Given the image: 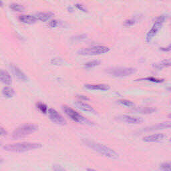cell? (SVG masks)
Returning a JSON list of instances; mask_svg holds the SVG:
<instances>
[{
	"mask_svg": "<svg viewBox=\"0 0 171 171\" xmlns=\"http://www.w3.org/2000/svg\"><path fill=\"white\" fill-rule=\"evenodd\" d=\"M83 143L88 148L96 151L102 155L106 156V157L111 159H117L118 158V155L114 150L105 146V145L86 139L83 140Z\"/></svg>",
	"mask_w": 171,
	"mask_h": 171,
	"instance_id": "obj_1",
	"label": "cell"
},
{
	"mask_svg": "<svg viewBox=\"0 0 171 171\" xmlns=\"http://www.w3.org/2000/svg\"><path fill=\"white\" fill-rule=\"evenodd\" d=\"M42 145L39 143L35 142H23L19 143L7 144L4 146V149L8 152H24L35 149H40Z\"/></svg>",
	"mask_w": 171,
	"mask_h": 171,
	"instance_id": "obj_2",
	"label": "cell"
},
{
	"mask_svg": "<svg viewBox=\"0 0 171 171\" xmlns=\"http://www.w3.org/2000/svg\"><path fill=\"white\" fill-rule=\"evenodd\" d=\"M38 130V126L36 124H25L19 126L13 131L11 137L13 139H18L30 135Z\"/></svg>",
	"mask_w": 171,
	"mask_h": 171,
	"instance_id": "obj_3",
	"label": "cell"
},
{
	"mask_svg": "<svg viewBox=\"0 0 171 171\" xmlns=\"http://www.w3.org/2000/svg\"><path fill=\"white\" fill-rule=\"evenodd\" d=\"M62 110L65 112V114L69 116V117L73 120L74 121L80 124H84L86 125H90V126H92L94 125V123L92 122H91L89 120L83 116L81 115L80 114L77 112L73 108H70L69 106H66V105H64L62 106Z\"/></svg>",
	"mask_w": 171,
	"mask_h": 171,
	"instance_id": "obj_4",
	"label": "cell"
},
{
	"mask_svg": "<svg viewBox=\"0 0 171 171\" xmlns=\"http://www.w3.org/2000/svg\"><path fill=\"white\" fill-rule=\"evenodd\" d=\"M110 51V48L104 45H97L91 48H84L78 51V54L82 56H96L107 53Z\"/></svg>",
	"mask_w": 171,
	"mask_h": 171,
	"instance_id": "obj_5",
	"label": "cell"
},
{
	"mask_svg": "<svg viewBox=\"0 0 171 171\" xmlns=\"http://www.w3.org/2000/svg\"><path fill=\"white\" fill-rule=\"evenodd\" d=\"M136 70L132 68H112L106 70L109 74L115 77H125L135 73Z\"/></svg>",
	"mask_w": 171,
	"mask_h": 171,
	"instance_id": "obj_6",
	"label": "cell"
},
{
	"mask_svg": "<svg viewBox=\"0 0 171 171\" xmlns=\"http://www.w3.org/2000/svg\"><path fill=\"white\" fill-rule=\"evenodd\" d=\"M164 20H165V16L163 15L158 16V18L156 19L155 24H153L152 28H151L149 30V32L146 34V40L147 42H150L152 40V39L156 35V33H158V31L160 30V29L161 28Z\"/></svg>",
	"mask_w": 171,
	"mask_h": 171,
	"instance_id": "obj_7",
	"label": "cell"
},
{
	"mask_svg": "<svg viewBox=\"0 0 171 171\" xmlns=\"http://www.w3.org/2000/svg\"><path fill=\"white\" fill-rule=\"evenodd\" d=\"M48 112L50 120L54 123L60 125H64L66 124L65 119L56 110L53 109V108H50V109H48Z\"/></svg>",
	"mask_w": 171,
	"mask_h": 171,
	"instance_id": "obj_8",
	"label": "cell"
},
{
	"mask_svg": "<svg viewBox=\"0 0 171 171\" xmlns=\"http://www.w3.org/2000/svg\"><path fill=\"white\" fill-rule=\"evenodd\" d=\"M118 119L119 120H121L122 122H126V123L129 124H141L143 122V119L140 117H136V116H130V115H121L118 116Z\"/></svg>",
	"mask_w": 171,
	"mask_h": 171,
	"instance_id": "obj_9",
	"label": "cell"
},
{
	"mask_svg": "<svg viewBox=\"0 0 171 171\" xmlns=\"http://www.w3.org/2000/svg\"><path fill=\"white\" fill-rule=\"evenodd\" d=\"M165 128H171V122H162V123H159L158 124L153 125V126H150L144 128L143 130L149 132V131L162 130V129H165Z\"/></svg>",
	"mask_w": 171,
	"mask_h": 171,
	"instance_id": "obj_10",
	"label": "cell"
},
{
	"mask_svg": "<svg viewBox=\"0 0 171 171\" xmlns=\"http://www.w3.org/2000/svg\"><path fill=\"white\" fill-rule=\"evenodd\" d=\"M167 137V136L162 133H158V134H154L152 135H149L146 136H144L143 138V141L146 142H156L161 141L164 140Z\"/></svg>",
	"mask_w": 171,
	"mask_h": 171,
	"instance_id": "obj_11",
	"label": "cell"
},
{
	"mask_svg": "<svg viewBox=\"0 0 171 171\" xmlns=\"http://www.w3.org/2000/svg\"><path fill=\"white\" fill-rule=\"evenodd\" d=\"M10 68H11V71H12L13 74L14 75V76L16 77V78H17L18 80H22V81L25 82L28 80V77L26 76V75H25L19 68H18L13 64H11L10 65Z\"/></svg>",
	"mask_w": 171,
	"mask_h": 171,
	"instance_id": "obj_12",
	"label": "cell"
},
{
	"mask_svg": "<svg viewBox=\"0 0 171 171\" xmlns=\"http://www.w3.org/2000/svg\"><path fill=\"white\" fill-rule=\"evenodd\" d=\"M74 104L76 105V106L79 108L80 110H82L83 111H85V112H88L90 113H94L96 114V110L94 109V108L87 103H85V102H83L82 101H77Z\"/></svg>",
	"mask_w": 171,
	"mask_h": 171,
	"instance_id": "obj_13",
	"label": "cell"
},
{
	"mask_svg": "<svg viewBox=\"0 0 171 171\" xmlns=\"http://www.w3.org/2000/svg\"><path fill=\"white\" fill-rule=\"evenodd\" d=\"M84 87L88 90L107 91L110 89V86L107 84H85Z\"/></svg>",
	"mask_w": 171,
	"mask_h": 171,
	"instance_id": "obj_14",
	"label": "cell"
},
{
	"mask_svg": "<svg viewBox=\"0 0 171 171\" xmlns=\"http://www.w3.org/2000/svg\"><path fill=\"white\" fill-rule=\"evenodd\" d=\"M19 19L21 22L25 24H35L37 20L36 17L30 15H22L19 17Z\"/></svg>",
	"mask_w": 171,
	"mask_h": 171,
	"instance_id": "obj_15",
	"label": "cell"
},
{
	"mask_svg": "<svg viewBox=\"0 0 171 171\" xmlns=\"http://www.w3.org/2000/svg\"><path fill=\"white\" fill-rule=\"evenodd\" d=\"M153 67L157 70H161L164 68L171 67V58L165 59L164 60H162L159 62V63L155 64L153 65Z\"/></svg>",
	"mask_w": 171,
	"mask_h": 171,
	"instance_id": "obj_16",
	"label": "cell"
},
{
	"mask_svg": "<svg viewBox=\"0 0 171 171\" xmlns=\"http://www.w3.org/2000/svg\"><path fill=\"white\" fill-rule=\"evenodd\" d=\"M1 81L3 84L5 85L10 86L11 84V78L10 75V74L8 73L7 71L1 70Z\"/></svg>",
	"mask_w": 171,
	"mask_h": 171,
	"instance_id": "obj_17",
	"label": "cell"
},
{
	"mask_svg": "<svg viewBox=\"0 0 171 171\" xmlns=\"http://www.w3.org/2000/svg\"><path fill=\"white\" fill-rule=\"evenodd\" d=\"M54 16L52 12H40L36 14V18L39 21L46 22Z\"/></svg>",
	"mask_w": 171,
	"mask_h": 171,
	"instance_id": "obj_18",
	"label": "cell"
},
{
	"mask_svg": "<svg viewBox=\"0 0 171 171\" xmlns=\"http://www.w3.org/2000/svg\"><path fill=\"white\" fill-rule=\"evenodd\" d=\"M2 94L6 98H12L13 95L15 94V91L10 87H4L2 90Z\"/></svg>",
	"mask_w": 171,
	"mask_h": 171,
	"instance_id": "obj_19",
	"label": "cell"
},
{
	"mask_svg": "<svg viewBox=\"0 0 171 171\" xmlns=\"http://www.w3.org/2000/svg\"><path fill=\"white\" fill-rule=\"evenodd\" d=\"M135 111H136L137 112H140L142 114H152L153 112H155L156 110L155 108L153 107H144V108H139L137 109H135Z\"/></svg>",
	"mask_w": 171,
	"mask_h": 171,
	"instance_id": "obj_20",
	"label": "cell"
},
{
	"mask_svg": "<svg viewBox=\"0 0 171 171\" xmlns=\"http://www.w3.org/2000/svg\"><path fill=\"white\" fill-rule=\"evenodd\" d=\"M137 81H148V82H154V83H162V82H164V80L156 78H155V77H146V78L138 79Z\"/></svg>",
	"mask_w": 171,
	"mask_h": 171,
	"instance_id": "obj_21",
	"label": "cell"
},
{
	"mask_svg": "<svg viewBox=\"0 0 171 171\" xmlns=\"http://www.w3.org/2000/svg\"><path fill=\"white\" fill-rule=\"evenodd\" d=\"M119 104H120L121 105H123L124 106L126 107H133L135 106V103L133 102L128 100H126V99H122V100H119L117 101Z\"/></svg>",
	"mask_w": 171,
	"mask_h": 171,
	"instance_id": "obj_22",
	"label": "cell"
},
{
	"mask_svg": "<svg viewBox=\"0 0 171 171\" xmlns=\"http://www.w3.org/2000/svg\"><path fill=\"white\" fill-rule=\"evenodd\" d=\"M100 64V62L98 60H94L92 62H87L84 64V68L86 69H90V68H94L96 66H98Z\"/></svg>",
	"mask_w": 171,
	"mask_h": 171,
	"instance_id": "obj_23",
	"label": "cell"
},
{
	"mask_svg": "<svg viewBox=\"0 0 171 171\" xmlns=\"http://www.w3.org/2000/svg\"><path fill=\"white\" fill-rule=\"evenodd\" d=\"M10 7L12 10L15 11H19V12H20V11H24V10H25V8H24V6H23V5H19L18 4H11L10 5Z\"/></svg>",
	"mask_w": 171,
	"mask_h": 171,
	"instance_id": "obj_24",
	"label": "cell"
},
{
	"mask_svg": "<svg viewBox=\"0 0 171 171\" xmlns=\"http://www.w3.org/2000/svg\"><path fill=\"white\" fill-rule=\"evenodd\" d=\"M36 107L39 111H40L42 113L45 114V113L48 112L47 106L45 104L42 103V102H38V103H37Z\"/></svg>",
	"mask_w": 171,
	"mask_h": 171,
	"instance_id": "obj_25",
	"label": "cell"
},
{
	"mask_svg": "<svg viewBox=\"0 0 171 171\" xmlns=\"http://www.w3.org/2000/svg\"><path fill=\"white\" fill-rule=\"evenodd\" d=\"M160 169L162 170H168V171H171V163L170 162H166V163H162L161 167Z\"/></svg>",
	"mask_w": 171,
	"mask_h": 171,
	"instance_id": "obj_26",
	"label": "cell"
},
{
	"mask_svg": "<svg viewBox=\"0 0 171 171\" xmlns=\"http://www.w3.org/2000/svg\"><path fill=\"white\" fill-rule=\"evenodd\" d=\"M135 24V20L134 19H127V20L125 21L123 24L124 26H126V27L132 26V25H134Z\"/></svg>",
	"mask_w": 171,
	"mask_h": 171,
	"instance_id": "obj_27",
	"label": "cell"
},
{
	"mask_svg": "<svg viewBox=\"0 0 171 171\" xmlns=\"http://www.w3.org/2000/svg\"><path fill=\"white\" fill-rule=\"evenodd\" d=\"M75 6H76V7L77 8V9H78L79 10L83 11V12H86V11H87L86 8V7L84 6V5H82V4H77L75 5Z\"/></svg>",
	"mask_w": 171,
	"mask_h": 171,
	"instance_id": "obj_28",
	"label": "cell"
},
{
	"mask_svg": "<svg viewBox=\"0 0 171 171\" xmlns=\"http://www.w3.org/2000/svg\"><path fill=\"white\" fill-rule=\"evenodd\" d=\"M58 25V22L57 20H52L49 23V25L51 28H56Z\"/></svg>",
	"mask_w": 171,
	"mask_h": 171,
	"instance_id": "obj_29",
	"label": "cell"
},
{
	"mask_svg": "<svg viewBox=\"0 0 171 171\" xmlns=\"http://www.w3.org/2000/svg\"><path fill=\"white\" fill-rule=\"evenodd\" d=\"M62 62V60L61 59H58V58H54V59H52V63H53L54 64H56V65H58V64H61V62Z\"/></svg>",
	"mask_w": 171,
	"mask_h": 171,
	"instance_id": "obj_30",
	"label": "cell"
},
{
	"mask_svg": "<svg viewBox=\"0 0 171 171\" xmlns=\"http://www.w3.org/2000/svg\"><path fill=\"white\" fill-rule=\"evenodd\" d=\"M161 50L162 51V52H170L171 50V44L169 45V46H167L166 48H161Z\"/></svg>",
	"mask_w": 171,
	"mask_h": 171,
	"instance_id": "obj_31",
	"label": "cell"
},
{
	"mask_svg": "<svg viewBox=\"0 0 171 171\" xmlns=\"http://www.w3.org/2000/svg\"><path fill=\"white\" fill-rule=\"evenodd\" d=\"M86 38V35H81V36H78L75 37L74 39H76V40H81V39H84Z\"/></svg>",
	"mask_w": 171,
	"mask_h": 171,
	"instance_id": "obj_32",
	"label": "cell"
},
{
	"mask_svg": "<svg viewBox=\"0 0 171 171\" xmlns=\"http://www.w3.org/2000/svg\"><path fill=\"white\" fill-rule=\"evenodd\" d=\"M1 136H5L7 135V131H5L4 128H1Z\"/></svg>",
	"mask_w": 171,
	"mask_h": 171,
	"instance_id": "obj_33",
	"label": "cell"
},
{
	"mask_svg": "<svg viewBox=\"0 0 171 171\" xmlns=\"http://www.w3.org/2000/svg\"><path fill=\"white\" fill-rule=\"evenodd\" d=\"M79 98H82V99H84V100H89L88 98H86V97L84 96H79Z\"/></svg>",
	"mask_w": 171,
	"mask_h": 171,
	"instance_id": "obj_34",
	"label": "cell"
},
{
	"mask_svg": "<svg viewBox=\"0 0 171 171\" xmlns=\"http://www.w3.org/2000/svg\"><path fill=\"white\" fill-rule=\"evenodd\" d=\"M169 117L171 118V114H169Z\"/></svg>",
	"mask_w": 171,
	"mask_h": 171,
	"instance_id": "obj_35",
	"label": "cell"
},
{
	"mask_svg": "<svg viewBox=\"0 0 171 171\" xmlns=\"http://www.w3.org/2000/svg\"><path fill=\"white\" fill-rule=\"evenodd\" d=\"M169 142H170V143H171V138H170V140H169Z\"/></svg>",
	"mask_w": 171,
	"mask_h": 171,
	"instance_id": "obj_36",
	"label": "cell"
}]
</instances>
